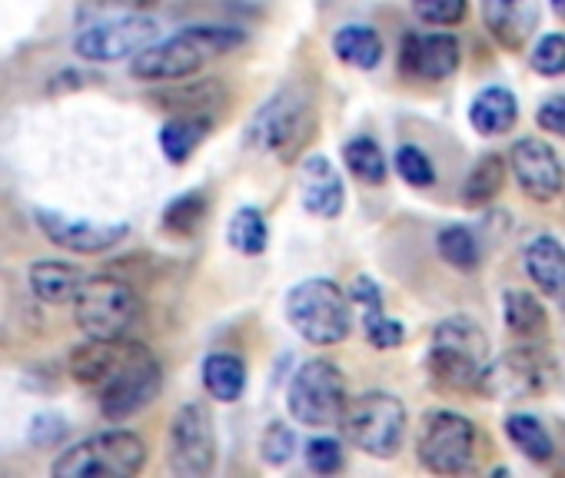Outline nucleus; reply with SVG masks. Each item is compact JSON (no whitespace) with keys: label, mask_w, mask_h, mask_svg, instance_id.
I'll return each mask as SVG.
<instances>
[{"label":"nucleus","mask_w":565,"mask_h":478,"mask_svg":"<svg viewBox=\"0 0 565 478\" xmlns=\"http://www.w3.org/2000/svg\"><path fill=\"white\" fill-rule=\"evenodd\" d=\"M71 376L100 399V412L114 422L147 409L163 382L157 356L127 336L81 343L71 352Z\"/></svg>","instance_id":"1"},{"label":"nucleus","mask_w":565,"mask_h":478,"mask_svg":"<svg viewBox=\"0 0 565 478\" xmlns=\"http://www.w3.org/2000/svg\"><path fill=\"white\" fill-rule=\"evenodd\" d=\"M243 44V34L233 28H186L167 41H153L130 61V74L137 80L163 84V80H180V77H196L206 64L216 57L236 51Z\"/></svg>","instance_id":"2"},{"label":"nucleus","mask_w":565,"mask_h":478,"mask_svg":"<svg viewBox=\"0 0 565 478\" xmlns=\"http://www.w3.org/2000/svg\"><path fill=\"white\" fill-rule=\"evenodd\" d=\"M486 362H489V339L472 319L449 316L436 326L426 356V369L436 385L452 392H469L479 385Z\"/></svg>","instance_id":"3"},{"label":"nucleus","mask_w":565,"mask_h":478,"mask_svg":"<svg viewBox=\"0 0 565 478\" xmlns=\"http://www.w3.org/2000/svg\"><path fill=\"white\" fill-rule=\"evenodd\" d=\"M147 465V442L127 428L97 432L67 452H61L51 465L57 478H130Z\"/></svg>","instance_id":"4"},{"label":"nucleus","mask_w":565,"mask_h":478,"mask_svg":"<svg viewBox=\"0 0 565 478\" xmlns=\"http://www.w3.org/2000/svg\"><path fill=\"white\" fill-rule=\"evenodd\" d=\"M287 319L307 343L337 346L353 329V303L333 280L313 276L290 290Z\"/></svg>","instance_id":"5"},{"label":"nucleus","mask_w":565,"mask_h":478,"mask_svg":"<svg viewBox=\"0 0 565 478\" xmlns=\"http://www.w3.org/2000/svg\"><path fill=\"white\" fill-rule=\"evenodd\" d=\"M337 425L360 452L373 458H393L406 438V405L393 392H360L347 399Z\"/></svg>","instance_id":"6"},{"label":"nucleus","mask_w":565,"mask_h":478,"mask_svg":"<svg viewBox=\"0 0 565 478\" xmlns=\"http://www.w3.org/2000/svg\"><path fill=\"white\" fill-rule=\"evenodd\" d=\"M140 316V296L120 276H84L74 296V319L87 339H120Z\"/></svg>","instance_id":"7"},{"label":"nucleus","mask_w":565,"mask_h":478,"mask_svg":"<svg viewBox=\"0 0 565 478\" xmlns=\"http://www.w3.org/2000/svg\"><path fill=\"white\" fill-rule=\"evenodd\" d=\"M476 425L452 412V409H433L423 415L416 432V455L423 468L433 475H462L476 465Z\"/></svg>","instance_id":"8"},{"label":"nucleus","mask_w":565,"mask_h":478,"mask_svg":"<svg viewBox=\"0 0 565 478\" xmlns=\"http://www.w3.org/2000/svg\"><path fill=\"white\" fill-rule=\"evenodd\" d=\"M343 405H347V382L340 366H333L330 359H310L294 372L287 409L300 425L330 428L340 422Z\"/></svg>","instance_id":"9"},{"label":"nucleus","mask_w":565,"mask_h":478,"mask_svg":"<svg viewBox=\"0 0 565 478\" xmlns=\"http://www.w3.org/2000/svg\"><path fill=\"white\" fill-rule=\"evenodd\" d=\"M548 385H552V359L535 343H525L486 362L476 392L499 402H519V399L542 395Z\"/></svg>","instance_id":"10"},{"label":"nucleus","mask_w":565,"mask_h":478,"mask_svg":"<svg viewBox=\"0 0 565 478\" xmlns=\"http://www.w3.org/2000/svg\"><path fill=\"white\" fill-rule=\"evenodd\" d=\"M313 127H317V117H313L310 97L303 90L290 87V90H279L259 110V117L253 123V140L282 160H294L313 137Z\"/></svg>","instance_id":"11"},{"label":"nucleus","mask_w":565,"mask_h":478,"mask_svg":"<svg viewBox=\"0 0 565 478\" xmlns=\"http://www.w3.org/2000/svg\"><path fill=\"white\" fill-rule=\"evenodd\" d=\"M216 465L213 419L203 402H186L170 422V471L180 478H203Z\"/></svg>","instance_id":"12"},{"label":"nucleus","mask_w":565,"mask_h":478,"mask_svg":"<svg viewBox=\"0 0 565 478\" xmlns=\"http://www.w3.org/2000/svg\"><path fill=\"white\" fill-rule=\"evenodd\" d=\"M157 34H160V28L153 18L127 14V18L87 28L74 41V51L90 64H117V61H127V57L140 54L143 47H150L157 41Z\"/></svg>","instance_id":"13"},{"label":"nucleus","mask_w":565,"mask_h":478,"mask_svg":"<svg viewBox=\"0 0 565 478\" xmlns=\"http://www.w3.org/2000/svg\"><path fill=\"white\" fill-rule=\"evenodd\" d=\"M509 170L515 183L522 186V193L535 203H552L565 186V170H562L558 153L539 137H522L512 143Z\"/></svg>","instance_id":"14"},{"label":"nucleus","mask_w":565,"mask_h":478,"mask_svg":"<svg viewBox=\"0 0 565 478\" xmlns=\"http://www.w3.org/2000/svg\"><path fill=\"white\" fill-rule=\"evenodd\" d=\"M34 216H38L41 232L67 253H84V257L104 253L127 236L124 222H90V219H74L57 209H38Z\"/></svg>","instance_id":"15"},{"label":"nucleus","mask_w":565,"mask_h":478,"mask_svg":"<svg viewBox=\"0 0 565 478\" xmlns=\"http://www.w3.org/2000/svg\"><path fill=\"white\" fill-rule=\"evenodd\" d=\"M462 47L452 34H406L399 70L416 80H449L459 70Z\"/></svg>","instance_id":"16"},{"label":"nucleus","mask_w":565,"mask_h":478,"mask_svg":"<svg viewBox=\"0 0 565 478\" xmlns=\"http://www.w3.org/2000/svg\"><path fill=\"white\" fill-rule=\"evenodd\" d=\"M300 199L303 209L317 219H337L343 213L347 203V189H343V176L333 166L330 156L313 153L303 160L300 166Z\"/></svg>","instance_id":"17"},{"label":"nucleus","mask_w":565,"mask_h":478,"mask_svg":"<svg viewBox=\"0 0 565 478\" xmlns=\"http://www.w3.org/2000/svg\"><path fill=\"white\" fill-rule=\"evenodd\" d=\"M482 24L505 51H522L539 28V0H479Z\"/></svg>","instance_id":"18"},{"label":"nucleus","mask_w":565,"mask_h":478,"mask_svg":"<svg viewBox=\"0 0 565 478\" xmlns=\"http://www.w3.org/2000/svg\"><path fill=\"white\" fill-rule=\"evenodd\" d=\"M226 100V90L220 80L213 77H200V80H163L160 90L150 94V104H157V110L170 113V117H210L213 110Z\"/></svg>","instance_id":"19"},{"label":"nucleus","mask_w":565,"mask_h":478,"mask_svg":"<svg viewBox=\"0 0 565 478\" xmlns=\"http://www.w3.org/2000/svg\"><path fill=\"white\" fill-rule=\"evenodd\" d=\"M350 303H356L363 309V333L370 339V346L376 349H396L403 339H406V329L386 316L383 309V293L373 280L360 276L353 286H350Z\"/></svg>","instance_id":"20"},{"label":"nucleus","mask_w":565,"mask_h":478,"mask_svg":"<svg viewBox=\"0 0 565 478\" xmlns=\"http://www.w3.org/2000/svg\"><path fill=\"white\" fill-rule=\"evenodd\" d=\"M529 280L552 300H565V247L555 236H535L522 253Z\"/></svg>","instance_id":"21"},{"label":"nucleus","mask_w":565,"mask_h":478,"mask_svg":"<svg viewBox=\"0 0 565 478\" xmlns=\"http://www.w3.org/2000/svg\"><path fill=\"white\" fill-rule=\"evenodd\" d=\"M519 120V104L515 94L505 87H482L469 107V123L482 137H502L515 127Z\"/></svg>","instance_id":"22"},{"label":"nucleus","mask_w":565,"mask_h":478,"mask_svg":"<svg viewBox=\"0 0 565 478\" xmlns=\"http://www.w3.org/2000/svg\"><path fill=\"white\" fill-rule=\"evenodd\" d=\"M28 283L41 303L67 306V303H74V296L84 283V273L71 263H61V260H41L28 270Z\"/></svg>","instance_id":"23"},{"label":"nucleus","mask_w":565,"mask_h":478,"mask_svg":"<svg viewBox=\"0 0 565 478\" xmlns=\"http://www.w3.org/2000/svg\"><path fill=\"white\" fill-rule=\"evenodd\" d=\"M502 319L509 326L512 336H519L522 343H535L548 333V316L545 306L525 293V290H505L502 296Z\"/></svg>","instance_id":"24"},{"label":"nucleus","mask_w":565,"mask_h":478,"mask_svg":"<svg viewBox=\"0 0 565 478\" xmlns=\"http://www.w3.org/2000/svg\"><path fill=\"white\" fill-rule=\"evenodd\" d=\"M203 389L216 402H236L246 389V366L233 352H210L203 359Z\"/></svg>","instance_id":"25"},{"label":"nucleus","mask_w":565,"mask_h":478,"mask_svg":"<svg viewBox=\"0 0 565 478\" xmlns=\"http://www.w3.org/2000/svg\"><path fill=\"white\" fill-rule=\"evenodd\" d=\"M333 54H337L343 64L356 67V70H373V67H380V61H383V41H380V34H376L373 28L350 24V28L337 31V37H333Z\"/></svg>","instance_id":"26"},{"label":"nucleus","mask_w":565,"mask_h":478,"mask_svg":"<svg viewBox=\"0 0 565 478\" xmlns=\"http://www.w3.org/2000/svg\"><path fill=\"white\" fill-rule=\"evenodd\" d=\"M505 435L535 465H548L555 458V442H552L548 428L535 415H529V412H512L505 419Z\"/></svg>","instance_id":"27"},{"label":"nucleus","mask_w":565,"mask_h":478,"mask_svg":"<svg viewBox=\"0 0 565 478\" xmlns=\"http://www.w3.org/2000/svg\"><path fill=\"white\" fill-rule=\"evenodd\" d=\"M213 120L210 117H170L160 130V150L170 163H183L210 133Z\"/></svg>","instance_id":"28"},{"label":"nucleus","mask_w":565,"mask_h":478,"mask_svg":"<svg viewBox=\"0 0 565 478\" xmlns=\"http://www.w3.org/2000/svg\"><path fill=\"white\" fill-rule=\"evenodd\" d=\"M502 180H505V163H502V156L486 153V156L469 170V176H466V183H462V203H466V206H486V203H492V199L499 196V189H502Z\"/></svg>","instance_id":"29"},{"label":"nucleus","mask_w":565,"mask_h":478,"mask_svg":"<svg viewBox=\"0 0 565 478\" xmlns=\"http://www.w3.org/2000/svg\"><path fill=\"white\" fill-rule=\"evenodd\" d=\"M226 239L230 247L243 257H259L266 250V239H269V229H266V219L256 206H243L233 213L230 226H226Z\"/></svg>","instance_id":"30"},{"label":"nucleus","mask_w":565,"mask_h":478,"mask_svg":"<svg viewBox=\"0 0 565 478\" xmlns=\"http://www.w3.org/2000/svg\"><path fill=\"white\" fill-rule=\"evenodd\" d=\"M436 250L443 257V263H449L459 273H476L479 270V239L466 229V226H446L436 236Z\"/></svg>","instance_id":"31"},{"label":"nucleus","mask_w":565,"mask_h":478,"mask_svg":"<svg viewBox=\"0 0 565 478\" xmlns=\"http://www.w3.org/2000/svg\"><path fill=\"white\" fill-rule=\"evenodd\" d=\"M343 160H347V166H350V173H353L356 180H363V183H370V186L386 183V156H383V150H380L376 140H370V137L350 140V143L343 146Z\"/></svg>","instance_id":"32"},{"label":"nucleus","mask_w":565,"mask_h":478,"mask_svg":"<svg viewBox=\"0 0 565 478\" xmlns=\"http://www.w3.org/2000/svg\"><path fill=\"white\" fill-rule=\"evenodd\" d=\"M206 216V196L203 193H186L180 199H173L163 213V226L177 236H186L193 232Z\"/></svg>","instance_id":"33"},{"label":"nucleus","mask_w":565,"mask_h":478,"mask_svg":"<svg viewBox=\"0 0 565 478\" xmlns=\"http://www.w3.org/2000/svg\"><path fill=\"white\" fill-rule=\"evenodd\" d=\"M396 173H399L409 186H416V189H426V186L436 183L433 160H429L419 146H413V143H406V146L396 150Z\"/></svg>","instance_id":"34"},{"label":"nucleus","mask_w":565,"mask_h":478,"mask_svg":"<svg viewBox=\"0 0 565 478\" xmlns=\"http://www.w3.org/2000/svg\"><path fill=\"white\" fill-rule=\"evenodd\" d=\"M529 67L542 77H562L565 74V34H545L529 54Z\"/></svg>","instance_id":"35"},{"label":"nucleus","mask_w":565,"mask_h":478,"mask_svg":"<svg viewBox=\"0 0 565 478\" xmlns=\"http://www.w3.org/2000/svg\"><path fill=\"white\" fill-rule=\"evenodd\" d=\"M469 0H413V14L433 28H452L466 18Z\"/></svg>","instance_id":"36"},{"label":"nucleus","mask_w":565,"mask_h":478,"mask_svg":"<svg viewBox=\"0 0 565 478\" xmlns=\"http://www.w3.org/2000/svg\"><path fill=\"white\" fill-rule=\"evenodd\" d=\"M303 458H307V468H310V471H317V475H333V471L343 468V445H340L337 438L323 435V438L307 442Z\"/></svg>","instance_id":"37"},{"label":"nucleus","mask_w":565,"mask_h":478,"mask_svg":"<svg viewBox=\"0 0 565 478\" xmlns=\"http://www.w3.org/2000/svg\"><path fill=\"white\" fill-rule=\"evenodd\" d=\"M294 448H297L294 432H290L287 425H282V422H273V425L266 428V435H263V458H266V461H273V465L287 461V458L294 455Z\"/></svg>","instance_id":"38"},{"label":"nucleus","mask_w":565,"mask_h":478,"mask_svg":"<svg viewBox=\"0 0 565 478\" xmlns=\"http://www.w3.org/2000/svg\"><path fill=\"white\" fill-rule=\"evenodd\" d=\"M535 123H539L545 133H555V137L565 140V94L548 97V100L535 110Z\"/></svg>","instance_id":"39"},{"label":"nucleus","mask_w":565,"mask_h":478,"mask_svg":"<svg viewBox=\"0 0 565 478\" xmlns=\"http://www.w3.org/2000/svg\"><path fill=\"white\" fill-rule=\"evenodd\" d=\"M117 8H127L130 14H180L190 0H110Z\"/></svg>","instance_id":"40"},{"label":"nucleus","mask_w":565,"mask_h":478,"mask_svg":"<svg viewBox=\"0 0 565 478\" xmlns=\"http://www.w3.org/2000/svg\"><path fill=\"white\" fill-rule=\"evenodd\" d=\"M548 4H552L555 18H558V21H565V0H548Z\"/></svg>","instance_id":"41"}]
</instances>
